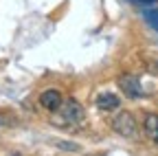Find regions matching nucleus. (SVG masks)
<instances>
[{
	"label": "nucleus",
	"mask_w": 158,
	"mask_h": 156,
	"mask_svg": "<svg viewBox=\"0 0 158 156\" xmlns=\"http://www.w3.org/2000/svg\"><path fill=\"white\" fill-rule=\"evenodd\" d=\"M55 112H57L55 123H59V125H79V123H84V116H86L84 106L75 99H64Z\"/></svg>",
	"instance_id": "obj_1"
},
{
	"label": "nucleus",
	"mask_w": 158,
	"mask_h": 156,
	"mask_svg": "<svg viewBox=\"0 0 158 156\" xmlns=\"http://www.w3.org/2000/svg\"><path fill=\"white\" fill-rule=\"evenodd\" d=\"M112 128H114V132H118L121 136H125V139H134V136L138 134L136 119L130 112H118L112 119Z\"/></svg>",
	"instance_id": "obj_2"
},
{
	"label": "nucleus",
	"mask_w": 158,
	"mask_h": 156,
	"mask_svg": "<svg viewBox=\"0 0 158 156\" xmlns=\"http://www.w3.org/2000/svg\"><path fill=\"white\" fill-rule=\"evenodd\" d=\"M118 88H121V90H123L127 97H132V99H134V97H141V95H143L138 79H136L134 75H127V73L118 77Z\"/></svg>",
	"instance_id": "obj_3"
},
{
	"label": "nucleus",
	"mask_w": 158,
	"mask_h": 156,
	"mask_svg": "<svg viewBox=\"0 0 158 156\" xmlns=\"http://www.w3.org/2000/svg\"><path fill=\"white\" fill-rule=\"evenodd\" d=\"M62 101H64V97L57 90H46V92L40 95V106L46 108V110H57L59 106H62Z\"/></svg>",
	"instance_id": "obj_4"
},
{
	"label": "nucleus",
	"mask_w": 158,
	"mask_h": 156,
	"mask_svg": "<svg viewBox=\"0 0 158 156\" xmlns=\"http://www.w3.org/2000/svg\"><path fill=\"white\" fill-rule=\"evenodd\" d=\"M118 103H121V101H118V97L112 95V92H103V95L97 97V106L101 110H116Z\"/></svg>",
	"instance_id": "obj_5"
},
{
	"label": "nucleus",
	"mask_w": 158,
	"mask_h": 156,
	"mask_svg": "<svg viewBox=\"0 0 158 156\" xmlns=\"http://www.w3.org/2000/svg\"><path fill=\"white\" fill-rule=\"evenodd\" d=\"M143 128H145V134L149 136V139H152L156 145H158V114H147Z\"/></svg>",
	"instance_id": "obj_6"
},
{
	"label": "nucleus",
	"mask_w": 158,
	"mask_h": 156,
	"mask_svg": "<svg viewBox=\"0 0 158 156\" xmlns=\"http://www.w3.org/2000/svg\"><path fill=\"white\" fill-rule=\"evenodd\" d=\"M143 18L147 20L149 27H154V29L158 31V9H145V11H143Z\"/></svg>",
	"instance_id": "obj_7"
},
{
	"label": "nucleus",
	"mask_w": 158,
	"mask_h": 156,
	"mask_svg": "<svg viewBox=\"0 0 158 156\" xmlns=\"http://www.w3.org/2000/svg\"><path fill=\"white\" fill-rule=\"evenodd\" d=\"M59 147H64V150H77V145H73V143H62Z\"/></svg>",
	"instance_id": "obj_8"
},
{
	"label": "nucleus",
	"mask_w": 158,
	"mask_h": 156,
	"mask_svg": "<svg viewBox=\"0 0 158 156\" xmlns=\"http://www.w3.org/2000/svg\"><path fill=\"white\" fill-rule=\"evenodd\" d=\"M136 2H156V0H136Z\"/></svg>",
	"instance_id": "obj_9"
}]
</instances>
